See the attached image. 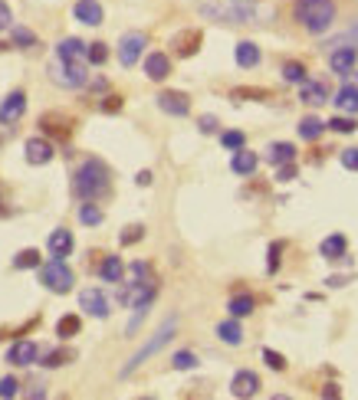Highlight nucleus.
<instances>
[{"mask_svg":"<svg viewBox=\"0 0 358 400\" xmlns=\"http://www.w3.org/2000/svg\"><path fill=\"white\" fill-rule=\"evenodd\" d=\"M0 338H3V331H0Z\"/></svg>","mask_w":358,"mask_h":400,"instance_id":"nucleus-56","label":"nucleus"},{"mask_svg":"<svg viewBox=\"0 0 358 400\" xmlns=\"http://www.w3.org/2000/svg\"><path fill=\"white\" fill-rule=\"evenodd\" d=\"M256 167H260V158H256L254 151H247V148L234 151V161H230V171H234V174H240V178H254Z\"/></svg>","mask_w":358,"mask_h":400,"instance_id":"nucleus-22","label":"nucleus"},{"mask_svg":"<svg viewBox=\"0 0 358 400\" xmlns=\"http://www.w3.org/2000/svg\"><path fill=\"white\" fill-rule=\"evenodd\" d=\"M254 305H256V298L250 296V292H237V296L227 302V309H230V315H234V318H247V315L254 311Z\"/></svg>","mask_w":358,"mask_h":400,"instance_id":"nucleus-32","label":"nucleus"},{"mask_svg":"<svg viewBox=\"0 0 358 400\" xmlns=\"http://www.w3.org/2000/svg\"><path fill=\"white\" fill-rule=\"evenodd\" d=\"M135 184H138V187H148V184H151V171H138V174H135Z\"/></svg>","mask_w":358,"mask_h":400,"instance_id":"nucleus-54","label":"nucleus"},{"mask_svg":"<svg viewBox=\"0 0 358 400\" xmlns=\"http://www.w3.org/2000/svg\"><path fill=\"white\" fill-rule=\"evenodd\" d=\"M326 128L328 132H339V134H352L358 128V121H355V115H339V119H328Z\"/></svg>","mask_w":358,"mask_h":400,"instance_id":"nucleus-37","label":"nucleus"},{"mask_svg":"<svg viewBox=\"0 0 358 400\" xmlns=\"http://www.w3.org/2000/svg\"><path fill=\"white\" fill-rule=\"evenodd\" d=\"M335 46H358V23H352V27H348V33L335 36V40H332V49H335Z\"/></svg>","mask_w":358,"mask_h":400,"instance_id":"nucleus-47","label":"nucleus"},{"mask_svg":"<svg viewBox=\"0 0 358 400\" xmlns=\"http://www.w3.org/2000/svg\"><path fill=\"white\" fill-rule=\"evenodd\" d=\"M230 99L234 102H247V99H254V102H267V99H273L267 89H247V86H240V89L230 92Z\"/></svg>","mask_w":358,"mask_h":400,"instance_id":"nucleus-36","label":"nucleus"},{"mask_svg":"<svg viewBox=\"0 0 358 400\" xmlns=\"http://www.w3.org/2000/svg\"><path fill=\"white\" fill-rule=\"evenodd\" d=\"M155 296H158V279H148V282L132 279V282H125L119 292H115L119 305H125V309H151Z\"/></svg>","mask_w":358,"mask_h":400,"instance_id":"nucleus-4","label":"nucleus"},{"mask_svg":"<svg viewBox=\"0 0 358 400\" xmlns=\"http://www.w3.org/2000/svg\"><path fill=\"white\" fill-rule=\"evenodd\" d=\"M171 368L175 370H194L197 368V355L194 351H178V355L171 357Z\"/></svg>","mask_w":358,"mask_h":400,"instance_id":"nucleus-41","label":"nucleus"},{"mask_svg":"<svg viewBox=\"0 0 358 400\" xmlns=\"http://www.w3.org/2000/svg\"><path fill=\"white\" fill-rule=\"evenodd\" d=\"M217 338L224 341V344H230V348H237L240 341H243V328H240V318H227V322H221V325H217Z\"/></svg>","mask_w":358,"mask_h":400,"instance_id":"nucleus-29","label":"nucleus"},{"mask_svg":"<svg viewBox=\"0 0 358 400\" xmlns=\"http://www.w3.org/2000/svg\"><path fill=\"white\" fill-rule=\"evenodd\" d=\"M299 99L306 105H326L328 102V89H326V82H313V79H302L299 82Z\"/></svg>","mask_w":358,"mask_h":400,"instance_id":"nucleus-23","label":"nucleus"},{"mask_svg":"<svg viewBox=\"0 0 358 400\" xmlns=\"http://www.w3.org/2000/svg\"><path fill=\"white\" fill-rule=\"evenodd\" d=\"M221 145H224L227 151L247 148V134H243V132H224V134H221Z\"/></svg>","mask_w":358,"mask_h":400,"instance_id":"nucleus-42","label":"nucleus"},{"mask_svg":"<svg viewBox=\"0 0 358 400\" xmlns=\"http://www.w3.org/2000/svg\"><path fill=\"white\" fill-rule=\"evenodd\" d=\"M10 46H16V49H33V46H36V33L27 30V27H14V33H10Z\"/></svg>","mask_w":358,"mask_h":400,"instance_id":"nucleus-35","label":"nucleus"},{"mask_svg":"<svg viewBox=\"0 0 358 400\" xmlns=\"http://www.w3.org/2000/svg\"><path fill=\"white\" fill-rule=\"evenodd\" d=\"M99 276H102L105 282H115V285H119L122 276H125V266H122L119 256H105L102 263H99Z\"/></svg>","mask_w":358,"mask_h":400,"instance_id":"nucleus-30","label":"nucleus"},{"mask_svg":"<svg viewBox=\"0 0 358 400\" xmlns=\"http://www.w3.org/2000/svg\"><path fill=\"white\" fill-rule=\"evenodd\" d=\"M40 282H43L49 292H56V296H66L69 289H73V269L66 266V259H49V263H40Z\"/></svg>","mask_w":358,"mask_h":400,"instance_id":"nucleus-5","label":"nucleus"},{"mask_svg":"<svg viewBox=\"0 0 358 400\" xmlns=\"http://www.w3.org/2000/svg\"><path fill=\"white\" fill-rule=\"evenodd\" d=\"M355 62H358L355 46H335V49H332V56H328L332 73H339V75H348L352 69H355Z\"/></svg>","mask_w":358,"mask_h":400,"instance_id":"nucleus-17","label":"nucleus"},{"mask_svg":"<svg viewBox=\"0 0 358 400\" xmlns=\"http://www.w3.org/2000/svg\"><path fill=\"white\" fill-rule=\"evenodd\" d=\"M332 102L339 105L345 115H358V79H348L342 89H339V95L332 99Z\"/></svg>","mask_w":358,"mask_h":400,"instance_id":"nucleus-24","label":"nucleus"},{"mask_svg":"<svg viewBox=\"0 0 358 400\" xmlns=\"http://www.w3.org/2000/svg\"><path fill=\"white\" fill-rule=\"evenodd\" d=\"M23 112H27V92L23 89H14L3 102H0V125H7V128H14L16 121L23 119Z\"/></svg>","mask_w":358,"mask_h":400,"instance_id":"nucleus-9","label":"nucleus"},{"mask_svg":"<svg viewBox=\"0 0 358 400\" xmlns=\"http://www.w3.org/2000/svg\"><path fill=\"white\" fill-rule=\"evenodd\" d=\"M128 272H132V279H138V282H148V279H155V272H151V266H148V263H142V259H135L132 266H128Z\"/></svg>","mask_w":358,"mask_h":400,"instance_id":"nucleus-45","label":"nucleus"},{"mask_svg":"<svg viewBox=\"0 0 358 400\" xmlns=\"http://www.w3.org/2000/svg\"><path fill=\"white\" fill-rule=\"evenodd\" d=\"M86 62H89V66H102V62H109V46L105 43H86Z\"/></svg>","mask_w":358,"mask_h":400,"instance_id":"nucleus-39","label":"nucleus"},{"mask_svg":"<svg viewBox=\"0 0 358 400\" xmlns=\"http://www.w3.org/2000/svg\"><path fill=\"white\" fill-rule=\"evenodd\" d=\"M40 128H43V134H53V138L66 141L73 134V119L63 115V112H46V115H40Z\"/></svg>","mask_w":358,"mask_h":400,"instance_id":"nucleus-13","label":"nucleus"},{"mask_svg":"<svg viewBox=\"0 0 358 400\" xmlns=\"http://www.w3.org/2000/svg\"><path fill=\"white\" fill-rule=\"evenodd\" d=\"M49 79L63 86V89H82L89 82V62H53L49 66Z\"/></svg>","mask_w":358,"mask_h":400,"instance_id":"nucleus-7","label":"nucleus"},{"mask_svg":"<svg viewBox=\"0 0 358 400\" xmlns=\"http://www.w3.org/2000/svg\"><path fill=\"white\" fill-rule=\"evenodd\" d=\"M280 256H283V243H273V246H269V263H267V272H276V269H280V263H283Z\"/></svg>","mask_w":358,"mask_h":400,"instance_id":"nucleus-49","label":"nucleus"},{"mask_svg":"<svg viewBox=\"0 0 358 400\" xmlns=\"http://www.w3.org/2000/svg\"><path fill=\"white\" fill-rule=\"evenodd\" d=\"M267 161L273 164V167L296 161V145H289V141H273V145L267 148Z\"/></svg>","mask_w":358,"mask_h":400,"instance_id":"nucleus-27","label":"nucleus"},{"mask_svg":"<svg viewBox=\"0 0 358 400\" xmlns=\"http://www.w3.org/2000/svg\"><path fill=\"white\" fill-rule=\"evenodd\" d=\"M145 46H148V36L142 30H132L125 33L119 40V62L125 66V69H132L135 62L142 60V53H145Z\"/></svg>","mask_w":358,"mask_h":400,"instance_id":"nucleus-8","label":"nucleus"},{"mask_svg":"<svg viewBox=\"0 0 358 400\" xmlns=\"http://www.w3.org/2000/svg\"><path fill=\"white\" fill-rule=\"evenodd\" d=\"M339 394H342V390H339V387H335V384H326V387H322V397H339Z\"/></svg>","mask_w":358,"mask_h":400,"instance_id":"nucleus-55","label":"nucleus"},{"mask_svg":"<svg viewBox=\"0 0 358 400\" xmlns=\"http://www.w3.org/2000/svg\"><path fill=\"white\" fill-rule=\"evenodd\" d=\"M73 16L79 20V23H86V27H99V23L105 20L102 3H99V0H76Z\"/></svg>","mask_w":358,"mask_h":400,"instance_id":"nucleus-16","label":"nucleus"},{"mask_svg":"<svg viewBox=\"0 0 358 400\" xmlns=\"http://www.w3.org/2000/svg\"><path fill=\"white\" fill-rule=\"evenodd\" d=\"M36 357H40L43 368H63V364L76 361V351L73 348H53V351H40Z\"/></svg>","mask_w":358,"mask_h":400,"instance_id":"nucleus-28","label":"nucleus"},{"mask_svg":"<svg viewBox=\"0 0 358 400\" xmlns=\"http://www.w3.org/2000/svg\"><path fill=\"white\" fill-rule=\"evenodd\" d=\"M319 252H322L326 259H332V263H342L345 256H348V239H345L342 233H332V237L322 239Z\"/></svg>","mask_w":358,"mask_h":400,"instance_id":"nucleus-25","label":"nucleus"},{"mask_svg":"<svg viewBox=\"0 0 358 400\" xmlns=\"http://www.w3.org/2000/svg\"><path fill=\"white\" fill-rule=\"evenodd\" d=\"M23 154H27V161L30 164H49L53 161V154H56V148H53L46 138H30V141L23 145Z\"/></svg>","mask_w":358,"mask_h":400,"instance_id":"nucleus-19","label":"nucleus"},{"mask_svg":"<svg viewBox=\"0 0 358 400\" xmlns=\"http://www.w3.org/2000/svg\"><path fill=\"white\" fill-rule=\"evenodd\" d=\"M46 246H49V256H56V259H66L69 252H73L76 239L69 230H63V226H56L53 233H49V239H46Z\"/></svg>","mask_w":358,"mask_h":400,"instance_id":"nucleus-18","label":"nucleus"},{"mask_svg":"<svg viewBox=\"0 0 358 400\" xmlns=\"http://www.w3.org/2000/svg\"><path fill=\"white\" fill-rule=\"evenodd\" d=\"M10 27H14V14H10V7L0 0V33L10 30Z\"/></svg>","mask_w":358,"mask_h":400,"instance_id":"nucleus-53","label":"nucleus"},{"mask_svg":"<svg viewBox=\"0 0 358 400\" xmlns=\"http://www.w3.org/2000/svg\"><path fill=\"white\" fill-rule=\"evenodd\" d=\"M283 79H286V82H293V86H299V82L306 79V66H302V62H296V60H289L283 66Z\"/></svg>","mask_w":358,"mask_h":400,"instance_id":"nucleus-40","label":"nucleus"},{"mask_svg":"<svg viewBox=\"0 0 358 400\" xmlns=\"http://www.w3.org/2000/svg\"><path fill=\"white\" fill-rule=\"evenodd\" d=\"M296 178V164L289 161V164H280V167H276V180H280V184H289V180Z\"/></svg>","mask_w":358,"mask_h":400,"instance_id":"nucleus-51","label":"nucleus"},{"mask_svg":"<svg viewBox=\"0 0 358 400\" xmlns=\"http://www.w3.org/2000/svg\"><path fill=\"white\" fill-rule=\"evenodd\" d=\"M263 361H267V368L273 370H286V357L280 351H273V348H263Z\"/></svg>","mask_w":358,"mask_h":400,"instance_id":"nucleus-46","label":"nucleus"},{"mask_svg":"<svg viewBox=\"0 0 358 400\" xmlns=\"http://www.w3.org/2000/svg\"><path fill=\"white\" fill-rule=\"evenodd\" d=\"M201 14L214 16L217 23H254L256 16H263L267 10H260V7H247V3H234V7H221V3H201Z\"/></svg>","mask_w":358,"mask_h":400,"instance_id":"nucleus-6","label":"nucleus"},{"mask_svg":"<svg viewBox=\"0 0 358 400\" xmlns=\"http://www.w3.org/2000/svg\"><path fill=\"white\" fill-rule=\"evenodd\" d=\"M56 60L60 62H86V43L76 40V36L60 40V46H56Z\"/></svg>","mask_w":358,"mask_h":400,"instance_id":"nucleus-21","label":"nucleus"},{"mask_svg":"<svg viewBox=\"0 0 358 400\" xmlns=\"http://www.w3.org/2000/svg\"><path fill=\"white\" fill-rule=\"evenodd\" d=\"M158 99V108H161L164 115H175V119H184L188 112H191V99L178 89H164L155 95Z\"/></svg>","mask_w":358,"mask_h":400,"instance_id":"nucleus-10","label":"nucleus"},{"mask_svg":"<svg viewBox=\"0 0 358 400\" xmlns=\"http://www.w3.org/2000/svg\"><path fill=\"white\" fill-rule=\"evenodd\" d=\"M322 132H326V121L315 119V115H306V119L299 121V138L302 141H319Z\"/></svg>","mask_w":358,"mask_h":400,"instance_id":"nucleus-31","label":"nucleus"},{"mask_svg":"<svg viewBox=\"0 0 358 400\" xmlns=\"http://www.w3.org/2000/svg\"><path fill=\"white\" fill-rule=\"evenodd\" d=\"M14 269H40V250H20L14 256Z\"/></svg>","mask_w":358,"mask_h":400,"instance_id":"nucleus-38","label":"nucleus"},{"mask_svg":"<svg viewBox=\"0 0 358 400\" xmlns=\"http://www.w3.org/2000/svg\"><path fill=\"white\" fill-rule=\"evenodd\" d=\"M175 331H178V318H168V322H164V325L158 328V331H155V335H151V338L145 341V344H142L138 351H135V355H132V361H128V364H125V368L119 370L122 377H132L135 370L142 368V364H145L148 357H155V355H158V351H161L164 344H168V341L175 338Z\"/></svg>","mask_w":358,"mask_h":400,"instance_id":"nucleus-3","label":"nucleus"},{"mask_svg":"<svg viewBox=\"0 0 358 400\" xmlns=\"http://www.w3.org/2000/svg\"><path fill=\"white\" fill-rule=\"evenodd\" d=\"M234 60H237L240 69H254V66H260V46L250 43V40H240L237 49H234Z\"/></svg>","mask_w":358,"mask_h":400,"instance_id":"nucleus-26","label":"nucleus"},{"mask_svg":"<svg viewBox=\"0 0 358 400\" xmlns=\"http://www.w3.org/2000/svg\"><path fill=\"white\" fill-rule=\"evenodd\" d=\"M217 125H221V121L214 119V115H201V121H197L201 134H214V132H217Z\"/></svg>","mask_w":358,"mask_h":400,"instance_id":"nucleus-52","label":"nucleus"},{"mask_svg":"<svg viewBox=\"0 0 358 400\" xmlns=\"http://www.w3.org/2000/svg\"><path fill=\"white\" fill-rule=\"evenodd\" d=\"M109 191H112V171H109V164L102 158H86L73 178V193L79 200H102Z\"/></svg>","mask_w":358,"mask_h":400,"instance_id":"nucleus-1","label":"nucleus"},{"mask_svg":"<svg viewBox=\"0 0 358 400\" xmlns=\"http://www.w3.org/2000/svg\"><path fill=\"white\" fill-rule=\"evenodd\" d=\"M122 105H125V99L112 92V95H102V102H99V108H102L105 115H115V112H122Z\"/></svg>","mask_w":358,"mask_h":400,"instance_id":"nucleus-44","label":"nucleus"},{"mask_svg":"<svg viewBox=\"0 0 358 400\" xmlns=\"http://www.w3.org/2000/svg\"><path fill=\"white\" fill-rule=\"evenodd\" d=\"M79 309L92 315V318H109V298L102 296V289H82L79 292Z\"/></svg>","mask_w":358,"mask_h":400,"instance_id":"nucleus-12","label":"nucleus"},{"mask_svg":"<svg viewBox=\"0 0 358 400\" xmlns=\"http://www.w3.org/2000/svg\"><path fill=\"white\" fill-rule=\"evenodd\" d=\"M36 355H40V348L33 344V341L20 338L10 344V351H7V361L14 364V368H27V364H33L36 361Z\"/></svg>","mask_w":358,"mask_h":400,"instance_id":"nucleus-15","label":"nucleus"},{"mask_svg":"<svg viewBox=\"0 0 358 400\" xmlns=\"http://www.w3.org/2000/svg\"><path fill=\"white\" fill-rule=\"evenodd\" d=\"M339 161H342L348 171H358V148H342Z\"/></svg>","mask_w":358,"mask_h":400,"instance_id":"nucleus-50","label":"nucleus"},{"mask_svg":"<svg viewBox=\"0 0 358 400\" xmlns=\"http://www.w3.org/2000/svg\"><path fill=\"white\" fill-rule=\"evenodd\" d=\"M201 43H204V33L197 30V27H191V30H181L171 36V53L181 56V60H188V56H194L197 49H201Z\"/></svg>","mask_w":358,"mask_h":400,"instance_id":"nucleus-11","label":"nucleus"},{"mask_svg":"<svg viewBox=\"0 0 358 400\" xmlns=\"http://www.w3.org/2000/svg\"><path fill=\"white\" fill-rule=\"evenodd\" d=\"M16 394H20V381H16V377H3V381H0V397L10 400V397H16Z\"/></svg>","mask_w":358,"mask_h":400,"instance_id":"nucleus-48","label":"nucleus"},{"mask_svg":"<svg viewBox=\"0 0 358 400\" xmlns=\"http://www.w3.org/2000/svg\"><path fill=\"white\" fill-rule=\"evenodd\" d=\"M79 331H82V318H79V315H63L60 322H56V335H60L63 341L76 338Z\"/></svg>","mask_w":358,"mask_h":400,"instance_id":"nucleus-33","label":"nucleus"},{"mask_svg":"<svg viewBox=\"0 0 358 400\" xmlns=\"http://www.w3.org/2000/svg\"><path fill=\"white\" fill-rule=\"evenodd\" d=\"M145 237V226H138V223H132V226H125V230H122V237H119V243L122 246H135V243H138V239Z\"/></svg>","mask_w":358,"mask_h":400,"instance_id":"nucleus-43","label":"nucleus"},{"mask_svg":"<svg viewBox=\"0 0 358 400\" xmlns=\"http://www.w3.org/2000/svg\"><path fill=\"white\" fill-rule=\"evenodd\" d=\"M293 16L309 33H326L335 23V3L332 0H296L293 3Z\"/></svg>","mask_w":358,"mask_h":400,"instance_id":"nucleus-2","label":"nucleus"},{"mask_svg":"<svg viewBox=\"0 0 358 400\" xmlns=\"http://www.w3.org/2000/svg\"><path fill=\"white\" fill-rule=\"evenodd\" d=\"M105 220V213L96 207V200H82V207H79V223L82 226H99Z\"/></svg>","mask_w":358,"mask_h":400,"instance_id":"nucleus-34","label":"nucleus"},{"mask_svg":"<svg viewBox=\"0 0 358 400\" xmlns=\"http://www.w3.org/2000/svg\"><path fill=\"white\" fill-rule=\"evenodd\" d=\"M145 75H148L151 82H164V79L171 75V56H164V53H148V56H145Z\"/></svg>","mask_w":358,"mask_h":400,"instance_id":"nucleus-20","label":"nucleus"},{"mask_svg":"<svg viewBox=\"0 0 358 400\" xmlns=\"http://www.w3.org/2000/svg\"><path fill=\"white\" fill-rule=\"evenodd\" d=\"M230 394L237 400L256 397V394H260V374H256V370H237L234 381H230Z\"/></svg>","mask_w":358,"mask_h":400,"instance_id":"nucleus-14","label":"nucleus"}]
</instances>
